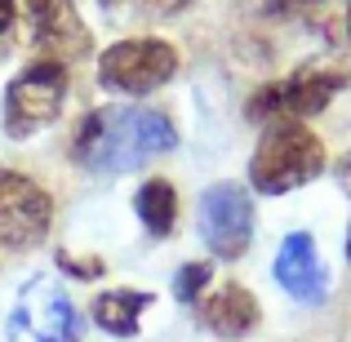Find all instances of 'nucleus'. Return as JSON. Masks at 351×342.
Instances as JSON below:
<instances>
[{
  "mask_svg": "<svg viewBox=\"0 0 351 342\" xmlns=\"http://www.w3.org/2000/svg\"><path fill=\"white\" fill-rule=\"evenodd\" d=\"M173 147H178V129H173V120L165 112H156V107H125V112H107V125L94 147L89 169L129 173V169H143L156 156L173 151Z\"/></svg>",
  "mask_w": 351,
  "mask_h": 342,
  "instance_id": "f257e3e1",
  "label": "nucleus"
},
{
  "mask_svg": "<svg viewBox=\"0 0 351 342\" xmlns=\"http://www.w3.org/2000/svg\"><path fill=\"white\" fill-rule=\"evenodd\" d=\"M320 169H325V147H320V138L311 134V129L293 125V120L267 129V138L258 143L254 160H249V178H254V187L263 191V196H285V191L311 182Z\"/></svg>",
  "mask_w": 351,
  "mask_h": 342,
  "instance_id": "f03ea898",
  "label": "nucleus"
},
{
  "mask_svg": "<svg viewBox=\"0 0 351 342\" xmlns=\"http://www.w3.org/2000/svg\"><path fill=\"white\" fill-rule=\"evenodd\" d=\"M67 89H71V71L67 62L58 58H36L9 80L5 89V134L9 138H27L36 129L53 125L67 103Z\"/></svg>",
  "mask_w": 351,
  "mask_h": 342,
  "instance_id": "7ed1b4c3",
  "label": "nucleus"
},
{
  "mask_svg": "<svg viewBox=\"0 0 351 342\" xmlns=\"http://www.w3.org/2000/svg\"><path fill=\"white\" fill-rule=\"evenodd\" d=\"M5 338L9 342H80V316H76V302L62 289V280L32 276L14 298V311L5 320Z\"/></svg>",
  "mask_w": 351,
  "mask_h": 342,
  "instance_id": "20e7f679",
  "label": "nucleus"
},
{
  "mask_svg": "<svg viewBox=\"0 0 351 342\" xmlns=\"http://www.w3.org/2000/svg\"><path fill=\"white\" fill-rule=\"evenodd\" d=\"M173 71H178V49L169 40H156V36H138V40H116L112 49H103L98 85L112 94L143 98L160 89L165 80H173Z\"/></svg>",
  "mask_w": 351,
  "mask_h": 342,
  "instance_id": "39448f33",
  "label": "nucleus"
},
{
  "mask_svg": "<svg viewBox=\"0 0 351 342\" xmlns=\"http://www.w3.org/2000/svg\"><path fill=\"white\" fill-rule=\"evenodd\" d=\"M53 227V200L23 169H0V245L36 249Z\"/></svg>",
  "mask_w": 351,
  "mask_h": 342,
  "instance_id": "423d86ee",
  "label": "nucleus"
},
{
  "mask_svg": "<svg viewBox=\"0 0 351 342\" xmlns=\"http://www.w3.org/2000/svg\"><path fill=\"white\" fill-rule=\"evenodd\" d=\"M338 89H343L338 71L307 67V71H293L289 80H276V85L258 89L249 98V116L254 120H307V116L325 112Z\"/></svg>",
  "mask_w": 351,
  "mask_h": 342,
  "instance_id": "0eeeda50",
  "label": "nucleus"
},
{
  "mask_svg": "<svg viewBox=\"0 0 351 342\" xmlns=\"http://www.w3.org/2000/svg\"><path fill=\"white\" fill-rule=\"evenodd\" d=\"M200 240L218 258H240L254 240V200L240 182H214L200 196Z\"/></svg>",
  "mask_w": 351,
  "mask_h": 342,
  "instance_id": "6e6552de",
  "label": "nucleus"
},
{
  "mask_svg": "<svg viewBox=\"0 0 351 342\" xmlns=\"http://www.w3.org/2000/svg\"><path fill=\"white\" fill-rule=\"evenodd\" d=\"M276 280L298 302H325L329 271H325V262H320V254H316V240H311L307 231L285 236L280 254H276Z\"/></svg>",
  "mask_w": 351,
  "mask_h": 342,
  "instance_id": "1a4fd4ad",
  "label": "nucleus"
},
{
  "mask_svg": "<svg viewBox=\"0 0 351 342\" xmlns=\"http://www.w3.org/2000/svg\"><path fill=\"white\" fill-rule=\"evenodd\" d=\"M27 14H32L36 45L49 58L67 62V58H80L89 49V32H85V23H80L71 0H27Z\"/></svg>",
  "mask_w": 351,
  "mask_h": 342,
  "instance_id": "9d476101",
  "label": "nucleus"
},
{
  "mask_svg": "<svg viewBox=\"0 0 351 342\" xmlns=\"http://www.w3.org/2000/svg\"><path fill=\"white\" fill-rule=\"evenodd\" d=\"M200 320H205L209 334L236 342L258 325V298L245 284H223L218 293H209V298L200 302Z\"/></svg>",
  "mask_w": 351,
  "mask_h": 342,
  "instance_id": "9b49d317",
  "label": "nucleus"
},
{
  "mask_svg": "<svg viewBox=\"0 0 351 342\" xmlns=\"http://www.w3.org/2000/svg\"><path fill=\"white\" fill-rule=\"evenodd\" d=\"M147 307H152V293L143 289H112V293H98L89 316L103 334H116V338H134L138 325H143Z\"/></svg>",
  "mask_w": 351,
  "mask_h": 342,
  "instance_id": "f8f14e48",
  "label": "nucleus"
},
{
  "mask_svg": "<svg viewBox=\"0 0 351 342\" xmlns=\"http://www.w3.org/2000/svg\"><path fill=\"white\" fill-rule=\"evenodd\" d=\"M134 205H138V218H143L147 236H156V240H165L173 231V223H178V191L165 178H147L138 187Z\"/></svg>",
  "mask_w": 351,
  "mask_h": 342,
  "instance_id": "ddd939ff",
  "label": "nucleus"
},
{
  "mask_svg": "<svg viewBox=\"0 0 351 342\" xmlns=\"http://www.w3.org/2000/svg\"><path fill=\"white\" fill-rule=\"evenodd\" d=\"M209 280H214V267H209V262L178 267V276H173V298H178V302H200V293L209 289Z\"/></svg>",
  "mask_w": 351,
  "mask_h": 342,
  "instance_id": "4468645a",
  "label": "nucleus"
},
{
  "mask_svg": "<svg viewBox=\"0 0 351 342\" xmlns=\"http://www.w3.org/2000/svg\"><path fill=\"white\" fill-rule=\"evenodd\" d=\"M103 125H107V112H89L80 120L76 138H71V160L85 164V169H89V160H94V147H98V138H103Z\"/></svg>",
  "mask_w": 351,
  "mask_h": 342,
  "instance_id": "2eb2a0df",
  "label": "nucleus"
},
{
  "mask_svg": "<svg viewBox=\"0 0 351 342\" xmlns=\"http://www.w3.org/2000/svg\"><path fill=\"white\" fill-rule=\"evenodd\" d=\"M245 5L263 18H285V14H293V9H302L307 0H245Z\"/></svg>",
  "mask_w": 351,
  "mask_h": 342,
  "instance_id": "dca6fc26",
  "label": "nucleus"
},
{
  "mask_svg": "<svg viewBox=\"0 0 351 342\" xmlns=\"http://www.w3.org/2000/svg\"><path fill=\"white\" fill-rule=\"evenodd\" d=\"M58 267H62V271L85 276V280H98V276H103V262H98V258H71V254H58Z\"/></svg>",
  "mask_w": 351,
  "mask_h": 342,
  "instance_id": "f3484780",
  "label": "nucleus"
},
{
  "mask_svg": "<svg viewBox=\"0 0 351 342\" xmlns=\"http://www.w3.org/2000/svg\"><path fill=\"white\" fill-rule=\"evenodd\" d=\"M14 14H18V5H14V0H0V36H5L9 27H14Z\"/></svg>",
  "mask_w": 351,
  "mask_h": 342,
  "instance_id": "a211bd4d",
  "label": "nucleus"
},
{
  "mask_svg": "<svg viewBox=\"0 0 351 342\" xmlns=\"http://www.w3.org/2000/svg\"><path fill=\"white\" fill-rule=\"evenodd\" d=\"M338 178H343V187H347V196H351V156L343 160V173H338Z\"/></svg>",
  "mask_w": 351,
  "mask_h": 342,
  "instance_id": "6ab92c4d",
  "label": "nucleus"
},
{
  "mask_svg": "<svg viewBox=\"0 0 351 342\" xmlns=\"http://www.w3.org/2000/svg\"><path fill=\"white\" fill-rule=\"evenodd\" d=\"M160 9H178V5H187V0H156Z\"/></svg>",
  "mask_w": 351,
  "mask_h": 342,
  "instance_id": "aec40b11",
  "label": "nucleus"
},
{
  "mask_svg": "<svg viewBox=\"0 0 351 342\" xmlns=\"http://www.w3.org/2000/svg\"><path fill=\"white\" fill-rule=\"evenodd\" d=\"M347 258H351V240H347Z\"/></svg>",
  "mask_w": 351,
  "mask_h": 342,
  "instance_id": "412c9836",
  "label": "nucleus"
},
{
  "mask_svg": "<svg viewBox=\"0 0 351 342\" xmlns=\"http://www.w3.org/2000/svg\"><path fill=\"white\" fill-rule=\"evenodd\" d=\"M347 27H351V9H347Z\"/></svg>",
  "mask_w": 351,
  "mask_h": 342,
  "instance_id": "4be33fe9",
  "label": "nucleus"
},
{
  "mask_svg": "<svg viewBox=\"0 0 351 342\" xmlns=\"http://www.w3.org/2000/svg\"><path fill=\"white\" fill-rule=\"evenodd\" d=\"M103 5H116V0H103Z\"/></svg>",
  "mask_w": 351,
  "mask_h": 342,
  "instance_id": "5701e85b",
  "label": "nucleus"
}]
</instances>
